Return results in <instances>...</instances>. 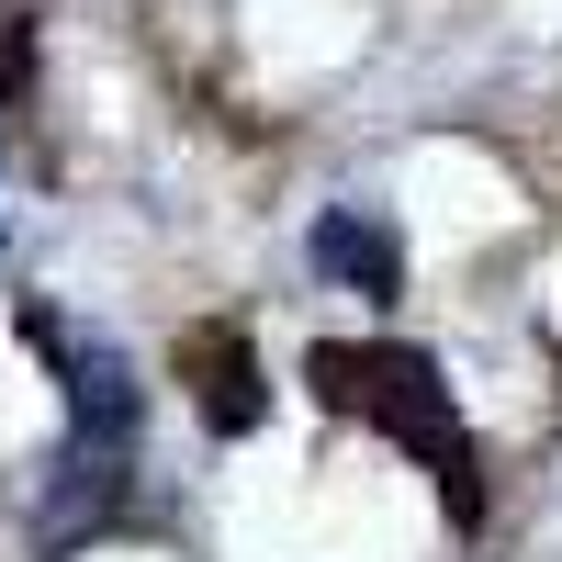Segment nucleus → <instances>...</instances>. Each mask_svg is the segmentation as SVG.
Returning <instances> with one entry per match:
<instances>
[{
	"label": "nucleus",
	"instance_id": "nucleus-1",
	"mask_svg": "<svg viewBox=\"0 0 562 562\" xmlns=\"http://www.w3.org/2000/svg\"><path fill=\"white\" fill-rule=\"evenodd\" d=\"M304 394H315L326 416L383 428L416 473L439 484L450 529H484V450H473V428H461V405H450V371H439L428 349H405V338H315Z\"/></svg>",
	"mask_w": 562,
	"mask_h": 562
},
{
	"label": "nucleus",
	"instance_id": "nucleus-2",
	"mask_svg": "<svg viewBox=\"0 0 562 562\" xmlns=\"http://www.w3.org/2000/svg\"><path fill=\"white\" fill-rule=\"evenodd\" d=\"M23 338L57 360V383H68V450H135V371L102 338H79L68 315H45V304H23Z\"/></svg>",
	"mask_w": 562,
	"mask_h": 562
},
{
	"label": "nucleus",
	"instance_id": "nucleus-3",
	"mask_svg": "<svg viewBox=\"0 0 562 562\" xmlns=\"http://www.w3.org/2000/svg\"><path fill=\"white\" fill-rule=\"evenodd\" d=\"M169 371H180V383H192V405H203V428H214V439H248L259 416H270V383H259V349H248V326H225V315L180 326Z\"/></svg>",
	"mask_w": 562,
	"mask_h": 562
},
{
	"label": "nucleus",
	"instance_id": "nucleus-4",
	"mask_svg": "<svg viewBox=\"0 0 562 562\" xmlns=\"http://www.w3.org/2000/svg\"><path fill=\"white\" fill-rule=\"evenodd\" d=\"M304 259L338 281V293H360V304H394L405 293V248H394V225L383 214H315V237H304Z\"/></svg>",
	"mask_w": 562,
	"mask_h": 562
},
{
	"label": "nucleus",
	"instance_id": "nucleus-5",
	"mask_svg": "<svg viewBox=\"0 0 562 562\" xmlns=\"http://www.w3.org/2000/svg\"><path fill=\"white\" fill-rule=\"evenodd\" d=\"M23 79H34V12H23V0H0V113L23 102Z\"/></svg>",
	"mask_w": 562,
	"mask_h": 562
}]
</instances>
